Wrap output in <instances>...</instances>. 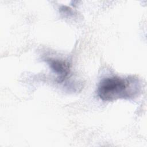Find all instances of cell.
Wrapping results in <instances>:
<instances>
[{
    "mask_svg": "<svg viewBox=\"0 0 147 147\" xmlns=\"http://www.w3.org/2000/svg\"><path fill=\"white\" fill-rule=\"evenodd\" d=\"M139 83L136 78L113 76L100 82L98 95L102 100L111 102L118 99L133 98L139 91Z\"/></svg>",
    "mask_w": 147,
    "mask_h": 147,
    "instance_id": "6da1fadb",
    "label": "cell"
},
{
    "mask_svg": "<svg viewBox=\"0 0 147 147\" xmlns=\"http://www.w3.org/2000/svg\"><path fill=\"white\" fill-rule=\"evenodd\" d=\"M47 62L52 69L58 75V82H63L68 75L70 71L69 64L63 60L47 59Z\"/></svg>",
    "mask_w": 147,
    "mask_h": 147,
    "instance_id": "7a4b0ae2",
    "label": "cell"
}]
</instances>
